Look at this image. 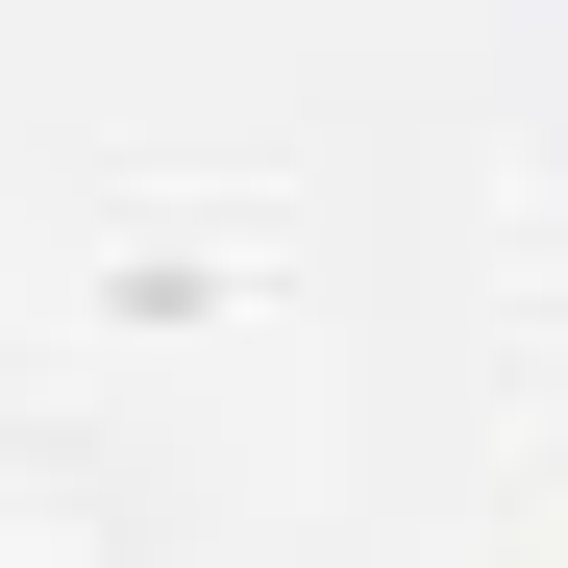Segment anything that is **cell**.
<instances>
[{
    "label": "cell",
    "instance_id": "1",
    "mask_svg": "<svg viewBox=\"0 0 568 568\" xmlns=\"http://www.w3.org/2000/svg\"><path fill=\"white\" fill-rule=\"evenodd\" d=\"M0 568H124V519L74 495V469H0Z\"/></svg>",
    "mask_w": 568,
    "mask_h": 568
}]
</instances>
